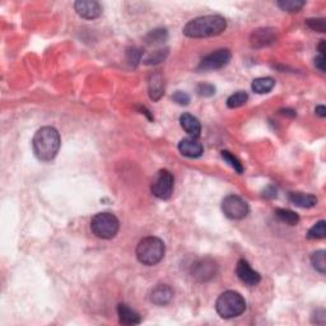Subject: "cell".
<instances>
[{"instance_id": "cell-13", "label": "cell", "mask_w": 326, "mask_h": 326, "mask_svg": "<svg viewBox=\"0 0 326 326\" xmlns=\"http://www.w3.org/2000/svg\"><path fill=\"white\" fill-rule=\"evenodd\" d=\"M151 302L157 306H166L172 301L173 291L170 285L167 284H158L151 291Z\"/></svg>"}, {"instance_id": "cell-10", "label": "cell", "mask_w": 326, "mask_h": 326, "mask_svg": "<svg viewBox=\"0 0 326 326\" xmlns=\"http://www.w3.org/2000/svg\"><path fill=\"white\" fill-rule=\"evenodd\" d=\"M236 274H237L238 279L248 287H255L261 282V275L251 268L248 261H246L245 259L238 260L237 265H236Z\"/></svg>"}, {"instance_id": "cell-32", "label": "cell", "mask_w": 326, "mask_h": 326, "mask_svg": "<svg viewBox=\"0 0 326 326\" xmlns=\"http://www.w3.org/2000/svg\"><path fill=\"white\" fill-rule=\"evenodd\" d=\"M172 99L173 102H176V103L180 104V106H186V104H189V102H190V96H189L188 93H185V92L177 91L172 96Z\"/></svg>"}, {"instance_id": "cell-27", "label": "cell", "mask_w": 326, "mask_h": 326, "mask_svg": "<svg viewBox=\"0 0 326 326\" xmlns=\"http://www.w3.org/2000/svg\"><path fill=\"white\" fill-rule=\"evenodd\" d=\"M221 156H222V158L225 159L226 162H227L228 165H230L231 167H232L233 170L236 171V172H238V173H242V172H243L242 163H241V162L238 161V159L236 158V157L233 156V154L231 153V152L222 151V152H221Z\"/></svg>"}, {"instance_id": "cell-24", "label": "cell", "mask_w": 326, "mask_h": 326, "mask_svg": "<svg viewBox=\"0 0 326 326\" xmlns=\"http://www.w3.org/2000/svg\"><path fill=\"white\" fill-rule=\"evenodd\" d=\"M247 99H248V94L246 93V92L243 91L236 92V93H233L232 96L228 97L227 106L230 107V108H237V107L243 106V104L247 102Z\"/></svg>"}, {"instance_id": "cell-22", "label": "cell", "mask_w": 326, "mask_h": 326, "mask_svg": "<svg viewBox=\"0 0 326 326\" xmlns=\"http://www.w3.org/2000/svg\"><path fill=\"white\" fill-rule=\"evenodd\" d=\"M168 39V33L165 28H156L149 32L146 36V42L148 45H158L163 44Z\"/></svg>"}, {"instance_id": "cell-29", "label": "cell", "mask_w": 326, "mask_h": 326, "mask_svg": "<svg viewBox=\"0 0 326 326\" xmlns=\"http://www.w3.org/2000/svg\"><path fill=\"white\" fill-rule=\"evenodd\" d=\"M306 24H307V27H310L312 31L321 32V33H323V32L326 31V22L323 18H308L307 21H306Z\"/></svg>"}, {"instance_id": "cell-33", "label": "cell", "mask_w": 326, "mask_h": 326, "mask_svg": "<svg viewBox=\"0 0 326 326\" xmlns=\"http://www.w3.org/2000/svg\"><path fill=\"white\" fill-rule=\"evenodd\" d=\"M315 65L320 71H325V54H318L315 58Z\"/></svg>"}, {"instance_id": "cell-20", "label": "cell", "mask_w": 326, "mask_h": 326, "mask_svg": "<svg viewBox=\"0 0 326 326\" xmlns=\"http://www.w3.org/2000/svg\"><path fill=\"white\" fill-rule=\"evenodd\" d=\"M274 213L278 220H279L280 222L285 223V225L296 226L298 225V222H300V216H298V214L296 213V211L291 210V209L278 208L275 209Z\"/></svg>"}, {"instance_id": "cell-16", "label": "cell", "mask_w": 326, "mask_h": 326, "mask_svg": "<svg viewBox=\"0 0 326 326\" xmlns=\"http://www.w3.org/2000/svg\"><path fill=\"white\" fill-rule=\"evenodd\" d=\"M181 128L186 131L193 138H198L201 133V125L198 119L191 114H183L180 116Z\"/></svg>"}, {"instance_id": "cell-37", "label": "cell", "mask_w": 326, "mask_h": 326, "mask_svg": "<svg viewBox=\"0 0 326 326\" xmlns=\"http://www.w3.org/2000/svg\"><path fill=\"white\" fill-rule=\"evenodd\" d=\"M317 50H318V52H320V54H325V41H323V40H321V42L318 44Z\"/></svg>"}, {"instance_id": "cell-5", "label": "cell", "mask_w": 326, "mask_h": 326, "mask_svg": "<svg viewBox=\"0 0 326 326\" xmlns=\"http://www.w3.org/2000/svg\"><path fill=\"white\" fill-rule=\"evenodd\" d=\"M120 228V223L116 215L108 211L97 213L91 221V230L96 237L102 240H111L115 237Z\"/></svg>"}, {"instance_id": "cell-8", "label": "cell", "mask_w": 326, "mask_h": 326, "mask_svg": "<svg viewBox=\"0 0 326 326\" xmlns=\"http://www.w3.org/2000/svg\"><path fill=\"white\" fill-rule=\"evenodd\" d=\"M231 51L227 49H220L216 51L211 52L206 55L203 60L200 61L198 66V70L206 71V70H216V69H222L223 66L227 65L231 60Z\"/></svg>"}, {"instance_id": "cell-34", "label": "cell", "mask_w": 326, "mask_h": 326, "mask_svg": "<svg viewBox=\"0 0 326 326\" xmlns=\"http://www.w3.org/2000/svg\"><path fill=\"white\" fill-rule=\"evenodd\" d=\"M264 196L269 199L275 198V196H277V189H275L274 186H268V188L264 190Z\"/></svg>"}, {"instance_id": "cell-15", "label": "cell", "mask_w": 326, "mask_h": 326, "mask_svg": "<svg viewBox=\"0 0 326 326\" xmlns=\"http://www.w3.org/2000/svg\"><path fill=\"white\" fill-rule=\"evenodd\" d=\"M148 92L152 101H159L165 93V78L159 71H154L149 76Z\"/></svg>"}, {"instance_id": "cell-35", "label": "cell", "mask_w": 326, "mask_h": 326, "mask_svg": "<svg viewBox=\"0 0 326 326\" xmlns=\"http://www.w3.org/2000/svg\"><path fill=\"white\" fill-rule=\"evenodd\" d=\"M315 113H316V115H318L320 118H325V116H326V107L322 106V104H320V106H317L315 108Z\"/></svg>"}, {"instance_id": "cell-30", "label": "cell", "mask_w": 326, "mask_h": 326, "mask_svg": "<svg viewBox=\"0 0 326 326\" xmlns=\"http://www.w3.org/2000/svg\"><path fill=\"white\" fill-rule=\"evenodd\" d=\"M196 92L201 97H210L215 93V87L210 83H200L196 87Z\"/></svg>"}, {"instance_id": "cell-26", "label": "cell", "mask_w": 326, "mask_h": 326, "mask_svg": "<svg viewBox=\"0 0 326 326\" xmlns=\"http://www.w3.org/2000/svg\"><path fill=\"white\" fill-rule=\"evenodd\" d=\"M325 225H326L325 221H320V222L316 223L315 226H312L307 232L308 240H321V238H325L326 236Z\"/></svg>"}, {"instance_id": "cell-25", "label": "cell", "mask_w": 326, "mask_h": 326, "mask_svg": "<svg viewBox=\"0 0 326 326\" xmlns=\"http://www.w3.org/2000/svg\"><path fill=\"white\" fill-rule=\"evenodd\" d=\"M277 4L282 11L293 13V12H300L305 7L306 3L301 2V0H280Z\"/></svg>"}, {"instance_id": "cell-4", "label": "cell", "mask_w": 326, "mask_h": 326, "mask_svg": "<svg viewBox=\"0 0 326 326\" xmlns=\"http://www.w3.org/2000/svg\"><path fill=\"white\" fill-rule=\"evenodd\" d=\"M215 310L222 318H233L242 315L246 310V301L235 291H227L218 297Z\"/></svg>"}, {"instance_id": "cell-21", "label": "cell", "mask_w": 326, "mask_h": 326, "mask_svg": "<svg viewBox=\"0 0 326 326\" xmlns=\"http://www.w3.org/2000/svg\"><path fill=\"white\" fill-rule=\"evenodd\" d=\"M325 250H318L311 255V265L318 271L320 274H325L326 273V263H325Z\"/></svg>"}, {"instance_id": "cell-2", "label": "cell", "mask_w": 326, "mask_h": 326, "mask_svg": "<svg viewBox=\"0 0 326 326\" xmlns=\"http://www.w3.org/2000/svg\"><path fill=\"white\" fill-rule=\"evenodd\" d=\"M227 28V21L222 16H203L191 19L184 27L183 32L185 36L191 39H204L221 34Z\"/></svg>"}, {"instance_id": "cell-7", "label": "cell", "mask_w": 326, "mask_h": 326, "mask_svg": "<svg viewBox=\"0 0 326 326\" xmlns=\"http://www.w3.org/2000/svg\"><path fill=\"white\" fill-rule=\"evenodd\" d=\"M222 210L230 220H243L250 211L248 204L241 196L228 195L222 201Z\"/></svg>"}, {"instance_id": "cell-6", "label": "cell", "mask_w": 326, "mask_h": 326, "mask_svg": "<svg viewBox=\"0 0 326 326\" xmlns=\"http://www.w3.org/2000/svg\"><path fill=\"white\" fill-rule=\"evenodd\" d=\"M175 186V178L168 170H161L157 172L153 183H152L151 190L156 198L167 200L171 198Z\"/></svg>"}, {"instance_id": "cell-36", "label": "cell", "mask_w": 326, "mask_h": 326, "mask_svg": "<svg viewBox=\"0 0 326 326\" xmlns=\"http://www.w3.org/2000/svg\"><path fill=\"white\" fill-rule=\"evenodd\" d=\"M138 108H139V111H140V114H144V115H146L147 118H148L151 121L153 120V115H152V114L149 113L148 110H147L146 107H144V106H138Z\"/></svg>"}, {"instance_id": "cell-12", "label": "cell", "mask_w": 326, "mask_h": 326, "mask_svg": "<svg viewBox=\"0 0 326 326\" xmlns=\"http://www.w3.org/2000/svg\"><path fill=\"white\" fill-rule=\"evenodd\" d=\"M277 40V31L274 28H259L252 32L250 37L251 46L252 47H264L269 46V45L274 44Z\"/></svg>"}, {"instance_id": "cell-11", "label": "cell", "mask_w": 326, "mask_h": 326, "mask_svg": "<svg viewBox=\"0 0 326 326\" xmlns=\"http://www.w3.org/2000/svg\"><path fill=\"white\" fill-rule=\"evenodd\" d=\"M74 9L84 19H96L102 13L101 4L94 0H78L74 3Z\"/></svg>"}, {"instance_id": "cell-31", "label": "cell", "mask_w": 326, "mask_h": 326, "mask_svg": "<svg viewBox=\"0 0 326 326\" xmlns=\"http://www.w3.org/2000/svg\"><path fill=\"white\" fill-rule=\"evenodd\" d=\"M311 321L316 325H323L326 321V311L323 308H317L313 311L312 316H311Z\"/></svg>"}, {"instance_id": "cell-14", "label": "cell", "mask_w": 326, "mask_h": 326, "mask_svg": "<svg viewBox=\"0 0 326 326\" xmlns=\"http://www.w3.org/2000/svg\"><path fill=\"white\" fill-rule=\"evenodd\" d=\"M178 151L183 156L189 157V158H199L203 154L204 148L200 141L196 138H185L180 140L178 143Z\"/></svg>"}, {"instance_id": "cell-18", "label": "cell", "mask_w": 326, "mask_h": 326, "mask_svg": "<svg viewBox=\"0 0 326 326\" xmlns=\"http://www.w3.org/2000/svg\"><path fill=\"white\" fill-rule=\"evenodd\" d=\"M289 201L295 204L296 206L300 208H312L317 204V198L312 194H305V193H291L289 194Z\"/></svg>"}, {"instance_id": "cell-3", "label": "cell", "mask_w": 326, "mask_h": 326, "mask_svg": "<svg viewBox=\"0 0 326 326\" xmlns=\"http://www.w3.org/2000/svg\"><path fill=\"white\" fill-rule=\"evenodd\" d=\"M165 251V243L161 238L149 236L143 238L136 246V258L143 265L153 266L163 259Z\"/></svg>"}, {"instance_id": "cell-19", "label": "cell", "mask_w": 326, "mask_h": 326, "mask_svg": "<svg viewBox=\"0 0 326 326\" xmlns=\"http://www.w3.org/2000/svg\"><path fill=\"white\" fill-rule=\"evenodd\" d=\"M275 81L270 77H263V78H256L253 79L252 84H251V88L255 93L258 94H265L269 93L271 89L274 88Z\"/></svg>"}, {"instance_id": "cell-28", "label": "cell", "mask_w": 326, "mask_h": 326, "mask_svg": "<svg viewBox=\"0 0 326 326\" xmlns=\"http://www.w3.org/2000/svg\"><path fill=\"white\" fill-rule=\"evenodd\" d=\"M141 55H143V51L139 47H131L126 51V60L133 68H135L141 61Z\"/></svg>"}, {"instance_id": "cell-9", "label": "cell", "mask_w": 326, "mask_h": 326, "mask_svg": "<svg viewBox=\"0 0 326 326\" xmlns=\"http://www.w3.org/2000/svg\"><path fill=\"white\" fill-rule=\"evenodd\" d=\"M218 265L215 261L210 258H204L195 261L191 266V275L198 282H208L211 278L215 277Z\"/></svg>"}, {"instance_id": "cell-1", "label": "cell", "mask_w": 326, "mask_h": 326, "mask_svg": "<svg viewBox=\"0 0 326 326\" xmlns=\"http://www.w3.org/2000/svg\"><path fill=\"white\" fill-rule=\"evenodd\" d=\"M60 134L52 126H44L36 131L32 140L33 152L40 161L50 162L60 149Z\"/></svg>"}, {"instance_id": "cell-17", "label": "cell", "mask_w": 326, "mask_h": 326, "mask_svg": "<svg viewBox=\"0 0 326 326\" xmlns=\"http://www.w3.org/2000/svg\"><path fill=\"white\" fill-rule=\"evenodd\" d=\"M118 315L119 321L124 325H138L141 321L140 315L134 310H131L129 306L124 305V303H120L118 306Z\"/></svg>"}, {"instance_id": "cell-38", "label": "cell", "mask_w": 326, "mask_h": 326, "mask_svg": "<svg viewBox=\"0 0 326 326\" xmlns=\"http://www.w3.org/2000/svg\"><path fill=\"white\" fill-rule=\"evenodd\" d=\"M282 113L284 114V115H291L292 118H295L296 116V113L293 110H289V108H285V110H282Z\"/></svg>"}, {"instance_id": "cell-23", "label": "cell", "mask_w": 326, "mask_h": 326, "mask_svg": "<svg viewBox=\"0 0 326 326\" xmlns=\"http://www.w3.org/2000/svg\"><path fill=\"white\" fill-rule=\"evenodd\" d=\"M168 56V49H158L156 51L151 52L148 56L143 60L146 65H156V64L165 61Z\"/></svg>"}]
</instances>
